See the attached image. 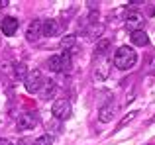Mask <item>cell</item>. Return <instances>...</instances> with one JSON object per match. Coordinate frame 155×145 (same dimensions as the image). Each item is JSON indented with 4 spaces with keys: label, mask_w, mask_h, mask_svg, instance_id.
<instances>
[{
    "label": "cell",
    "mask_w": 155,
    "mask_h": 145,
    "mask_svg": "<svg viewBox=\"0 0 155 145\" xmlns=\"http://www.w3.org/2000/svg\"><path fill=\"white\" fill-rule=\"evenodd\" d=\"M136 63H137V53H136V49H132V47H128V45H122L120 49L114 53V67L120 69V71L132 69Z\"/></svg>",
    "instance_id": "obj_1"
},
{
    "label": "cell",
    "mask_w": 155,
    "mask_h": 145,
    "mask_svg": "<svg viewBox=\"0 0 155 145\" xmlns=\"http://www.w3.org/2000/svg\"><path fill=\"white\" fill-rule=\"evenodd\" d=\"M43 84V75L39 69H34L28 72L26 80H24V86H26V90L30 92V94H35V92H39V88H41Z\"/></svg>",
    "instance_id": "obj_2"
},
{
    "label": "cell",
    "mask_w": 155,
    "mask_h": 145,
    "mask_svg": "<svg viewBox=\"0 0 155 145\" xmlns=\"http://www.w3.org/2000/svg\"><path fill=\"white\" fill-rule=\"evenodd\" d=\"M71 112H73L71 102H69V100H65V98L57 100V102L53 104V108H51L53 118H55V120H59V122H63V120L71 118Z\"/></svg>",
    "instance_id": "obj_3"
},
{
    "label": "cell",
    "mask_w": 155,
    "mask_h": 145,
    "mask_svg": "<svg viewBox=\"0 0 155 145\" xmlns=\"http://www.w3.org/2000/svg\"><path fill=\"white\" fill-rule=\"evenodd\" d=\"M143 24H145V18L140 12H128V16H126V27H128L132 34L143 30Z\"/></svg>",
    "instance_id": "obj_4"
},
{
    "label": "cell",
    "mask_w": 155,
    "mask_h": 145,
    "mask_svg": "<svg viewBox=\"0 0 155 145\" xmlns=\"http://www.w3.org/2000/svg\"><path fill=\"white\" fill-rule=\"evenodd\" d=\"M18 130H34L38 126V116L34 112H22L18 116V122H16Z\"/></svg>",
    "instance_id": "obj_5"
},
{
    "label": "cell",
    "mask_w": 155,
    "mask_h": 145,
    "mask_svg": "<svg viewBox=\"0 0 155 145\" xmlns=\"http://www.w3.org/2000/svg\"><path fill=\"white\" fill-rule=\"evenodd\" d=\"M110 69H112V65H110V59L108 57H98V63H96V69H94V75L98 80H106L110 75Z\"/></svg>",
    "instance_id": "obj_6"
},
{
    "label": "cell",
    "mask_w": 155,
    "mask_h": 145,
    "mask_svg": "<svg viewBox=\"0 0 155 145\" xmlns=\"http://www.w3.org/2000/svg\"><path fill=\"white\" fill-rule=\"evenodd\" d=\"M18 26H20V22H18V18H12V16H6V18H2V22H0V27H2V34L4 35H14L16 31H18Z\"/></svg>",
    "instance_id": "obj_7"
},
{
    "label": "cell",
    "mask_w": 155,
    "mask_h": 145,
    "mask_svg": "<svg viewBox=\"0 0 155 145\" xmlns=\"http://www.w3.org/2000/svg\"><path fill=\"white\" fill-rule=\"evenodd\" d=\"M41 20H34V22H30V26H28L26 30V39L30 43H35L39 39V35H41Z\"/></svg>",
    "instance_id": "obj_8"
},
{
    "label": "cell",
    "mask_w": 155,
    "mask_h": 145,
    "mask_svg": "<svg viewBox=\"0 0 155 145\" xmlns=\"http://www.w3.org/2000/svg\"><path fill=\"white\" fill-rule=\"evenodd\" d=\"M41 35H47V37H55V35H59V22L57 20H45V22L41 24Z\"/></svg>",
    "instance_id": "obj_9"
},
{
    "label": "cell",
    "mask_w": 155,
    "mask_h": 145,
    "mask_svg": "<svg viewBox=\"0 0 155 145\" xmlns=\"http://www.w3.org/2000/svg\"><path fill=\"white\" fill-rule=\"evenodd\" d=\"M114 114H116V104L108 102V104H104V106L98 110V120L102 124H106V122H110V120L114 118Z\"/></svg>",
    "instance_id": "obj_10"
},
{
    "label": "cell",
    "mask_w": 155,
    "mask_h": 145,
    "mask_svg": "<svg viewBox=\"0 0 155 145\" xmlns=\"http://www.w3.org/2000/svg\"><path fill=\"white\" fill-rule=\"evenodd\" d=\"M55 92H57V84L53 82V80H43V84H41V88H39V94H41V98L43 100H49L55 96Z\"/></svg>",
    "instance_id": "obj_11"
},
{
    "label": "cell",
    "mask_w": 155,
    "mask_h": 145,
    "mask_svg": "<svg viewBox=\"0 0 155 145\" xmlns=\"http://www.w3.org/2000/svg\"><path fill=\"white\" fill-rule=\"evenodd\" d=\"M61 49H65V53H69V51H73L75 49V45H77V35H73V34H67L65 37H61Z\"/></svg>",
    "instance_id": "obj_12"
},
{
    "label": "cell",
    "mask_w": 155,
    "mask_h": 145,
    "mask_svg": "<svg viewBox=\"0 0 155 145\" xmlns=\"http://www.w3.org/2000/svg\"><path fill=\"white\" fill-rule=\"evenodd\" d=\"M132 43L134 45H137V47H145L149 43V37H147V34H145L143 30H140V31H134L132 34Z\"/></svg>",
    "instance_id": "obj_13"
},
{
    "label": "cell",
    "mask_w": 155,
    "mask_h": 145,
    "mask_svg": "<svg viewBox=\"0 0 155 145\" xmlns=\"http://www.w3.org/2000/svg\"><path fill=\"white\" fill-rule=\"evenodd\" d=\"M110 47H112V41H110V39H100V41L96 43L94 55H96V57H106V53H108Z\"/></svg>",
    "instance_id": "obj_14"
},
{
    "label": "cell",
    "mask_w": 155,
    "mask_h": 145,
    "mask_svg": "<svg viewBox=\"0 0 155 145\" xmlns=\"http://www.w3.org/2000/svg\"><path fill=\"white\" fill-rule=\"evenodd\" d=\"M14 76L18 80H26V76H28V67H26V63H16L14 65Z\"/></svg>",
    "instance_id": "obj_15"
},
{
    "label": "cell",
    "mask_w": 155,
    "mask_h": 145,
    "mask_svg": "<svg viewBox=\"0 0 155 145\" xmlns=\"http://www.w3.org/2000/svg\"><path fill=\"white\" fill-rule=\"evenodd\" d=\"M61 130H63V127H61V122H59V120L53 118L51 122H47V134L53 135V137H55L57 134H61Z\"/></svg>",
    "instance_id": "obj_16"
},
{
    "label": "cell",
    "mask_w": 155,
    "mask_h": 145,
    "mask_svg": "<svg viewBox=\"0 0 155 145\" xmlns=\"http://www.w3.org/2000/svg\"><path fill=\"white\" fill-rule=\"evenodd\" d=\"M47 67H49V71H53V72H61V55H53V57H49Z\"/></svg>",
    "instance_id": "obj_17"
},
{
    "label": "cell",
    "mask_w": 155,
    "mask_h": 145,
    "mask_svg": "<svg viewBox=\"0 0 155 145\" xmlns=\"http://www.w3.org/2000/svg\"><path fill=\"white\" fill-rule=\"evenodd\" d=\"M71 67H73L71 53H63V55H61V72H69Z\"/></svg>",
    "instance_id": "obj_18"
},
{
    "label": "cell",
    "mask_w": 155,
    "mask_h": 145,
    "mask_svg": "<svg viewBox=\"0 0 155 145\" xmlns=\"http://www.w3.org/2000/svg\"><path fill=\"white\" fill-rule=\"evenodd\" d=\"M53 135H49V134H43V135H39L38 139L34 141V145H53Z\"/></svg>",
    "instance_id": "obj_19"
},
{
    "label": "cell",
    "mask_w": 155,
    "mask_h": 145,
    "mask_svg": "<svg viewBox=\"0 0 155 145\" xmlns=\"http://www.w3.org/2000/svg\"><path fill=\"white\" fill-rule=\"evenodd\" d=\"M136 116H137V112H130L128 116H124V118L120 120V124H118V130H120V127H124L126 124H130V122H132L134 118H136Z\"/></svg>",
    "instance_id": "obj_20"
},
{
    "label": "cell",
    "mask_w": 155,
    "mask_h": 145,
    "mask_svg": "<svg viewBox=\"0 0 155 145\" xmlns=\"http://www.w3.org/2000/svg\"><path fill=\"white\" fill-rule=\"evenodd\" d=\"M88 20H91V22H96V20H98V10H92L91 14H88Z\"/></svg>",
    "instance_id": "obj_21"
},
{
    "label": "cell",
    "mask_w": 155,
    "mask_h": 145,
    "mask_svg": "<svg viewBox=\"0 0 155 145\" xmlns=\"http://www.w3.org/2000/svg\"><path fill=\"white\" fill-rule=\"evenodd\" d=\"M14 145H30V141H28V139H20V141L14 143Z\"/></svg>",
    "instance_id": "obj_22"
},
{
    "label": "cell",
    "mask_w": 155,
    "mask_h": 145,
    "mask_svg": "<svg viewBox=\"0 0 155 145\" xmlns=\"http://www.w3.org/2000/svg\"><path fill=\"white\" fill-rule=\"evenodd\" d=\"M8 143H10L8 139H2V137H0V145H8Z\"/></svg>",
    "instance_id": "obj_23"
},
{
    "label": "cell",
    "mask_w": 155,
    "mask_h": 145,
    "mask_svg": "<svg viewBox=\"0 0 155 145\" xmlns=\"http://www.w3.org/2000/svg\"><path fill=\"white\" fill-rule=\"evenodd\" d=\"M8 145H14V143H8Z\"/></svg>",
    "instance_id": "obj_24"
}]
</instances>
